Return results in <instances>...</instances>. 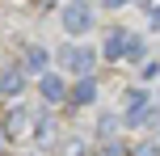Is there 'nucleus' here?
Returning <instances> with one entry per match:
<instances>
[{
	"label": "nucleus",
	"mask_w": 160,
	"mask_h": 156,
	"mask_svg": "<svg viewBox=\"0 0 160 156\" xmlns=\"http://www.w3.org/2000/svg\"><path fill=\"white\" fill-rule=\"evenodd\" d=\"M34 139H38V148H55V143H59V123L51 114L34 118Z\"/></svg>",
	"instance_id": "obj_8"
},
{
	"label": "nucleus",
	"mask_w": 160,
	"mask_h": 156,
	"mask_svg": "<svg viewBox=\"0 0 160 156\" xmlns=\"http://www.w3.org/2000/svg\"><path fill=\"white\" fill-rule=\"evenodd\" d=\"M47 63H51V51L47 47H38V42H30V47H25L21 51V63H17V68H21V72L25 76H47Z\"/></svg>",
	"instance_id": "obj_4"
},
{
	"label": "nucleus",
	"mask_w": 160,
	"mask_h": 156,
	"mask_svg": "<svg viewBox=\"0 0 160 156\" xmlns=\"http://www.w3.org/2000/svg\"><path fill=\"white\" fill-rule=\"evenodd\" d=\"M59 156H88V148H84L80 139H68V143H63V152H59Z\"/></svg>",
	"instance_id": "obj_10"
},
{
	"label": "nucleus",
	"mask_w": 160,
	"mask_h": 156,
	"mask_svg": "<svg viewBox=\"0 0 160 156\" xmlns=\"http://www.w3.org/2000/svg\"><path fill=\"white\" fill-rule=\"evenodd\" d=\"M101 4H105V8H122L127 0H101Z\"/></svg>",
	"instance_id": "obj_12"
},
{
	"label": "nucleus",
	"mask_w": 160,
	"mask_h": 156,
	"mask_svg": "<svg viewBox=\"0 0 160 156\" xmlns=\"http://www.w3.org/2000/svg\"><path fill=\"white\" fill-rule=\"evenodd\" d=\"M59 21H63V30L72 34H88L93 30V8L84 4V0H72V4H63V13H59Z\"/></svg>",
	"instance_id": "obj_2"
},
{
	"label": "nucleus",
	"mask_w": 160,
	"mask_h": 156,
	"mask_svg": "<svg viewBox=\"0 0 160 156\" xmlns=\"http://www.w3.org/2000/svg\"><path fill=\"white\" fill-rule=\"evenodd\" d=\"M139 76H143V80H156V76H160V68L148 59V63H139Z\"/></svg>",
	"instance_id": "obj_11"
},
{
	"label": "nucleus",
	"mask_w": 160,
	"mask_h": 156,
	"mask_svg": "<svg viewBox=\"0 0 160 156\" xmlns=\"http://www.w3.org/2000/svg\"><path fill=\"white\" fill-rule=\"evenodd\" d=\"M55 59H59V68H63V72H72V76L84 80V76H93V59H97V55H93L88 47H59Z\"/></svg>",
	"instance_id": "obj_1"
},
{
	"label": "nucleus",
	"mask_w": 160,
	"mask_h": 156,
	"mask_svg": "<svg viewBox=\"0 0 160 156\" xmlns=\"http://www.w3.org/2000/svg\"><path fill=\"white\" fill-rule=\"evenodd\" d=\"M68 101H72L76 110H80V106H93V101H97V80H93V76L76 80L72 89H68Z\"/></svg>",
	"instance_id": "obj_9"
},
{
	"label": "nucleus",
	"mask_w": 160,
	"mask_h": 156,
	"mask_svg": "<svg viewBox=\"0 0 160 156\" xmlns=\"http://www.w3.org/2000/svg\"><path fill=\"white\" fill-rule=\"evenodd\" d=\"M0 127H4V139L13 143V139H21V135H30L34 114H30L25 106H17V110H8V114H4V123H0Z\"/></svg>",
	"instance_id": "obj_3"
},
{
	"label": "nucleus",
	"mask_w": 160,
	"mask_h": 156,
	"mask_svg": "<svg viewBox=\"0 0 160 156\" xmlns=\"http://www.w3.org/2000/svg\"><path fill=\"white\" fill-rule=\"evenodd\" d=\"M152 25H160V8H152Z\"/></svg>",
	"instance_id": "obj_13"
},
{
	"label": "nucleus",
	"mask_w": 160,
	"mask_h": 156,
	"mask_svg": "<svg viewBox=\"0 0 160 156\" xmlns=\"http://www.w3.org/2000/svg\"><path fill=\"white\" fill-rule=\"evenodd\" d=\"M21 89H25V72H21V68H13V63H8V68H0V97H4V101H13Z\"/></svg>",
	"instance_id": "obj_7"
},
{
	"label": "nucleus",
	"mask_w": 160,
	"mask_h": 156,
	"mask_svg": "<svg viewBox=\"0 0 160 156\" xmlns=\"http://www.w3.org/2000/svg\"><path fill=\"white\" fill-rule=\"evenodd\" d=\"M38 93L51 101V106H59V101H68V80L59 72H47V76H38Z\"/></svg>",
	"instance_id": "obj_5"
},
{
	"label": "nucleus",
	"mask_w": 160,
	"mask_h": 156,
	"mask_svg": "<svg viewBox=\"0 0 160 156\" xmlns=\"http://www.w3.org/2000/svg\"><path fill=\"white\" fill-rule=\"evenodd\" d=\"M127 47H131V34L122 30V25H114V30L105 34V47H101V55L110 59V63H118V59L127 55Z\"/></svg>",
	"instance_id": "obj_6"
}]
</instances>
